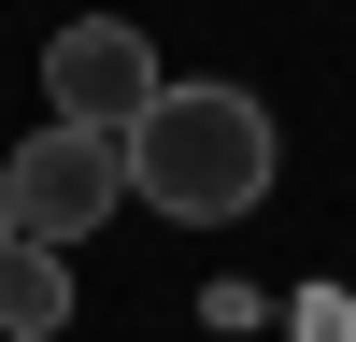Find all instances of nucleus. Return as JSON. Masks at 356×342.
<instances>
[{"label":"nucleus","mask_w":356,"mask_h":342,"mask_svg":"<svg viewBox=\"0 0 356 342\" xmlns=\"http://www.w3.org/2000/svg\"><path fill=\"white\" fill-rule=\"evenodd\" d=\"M271 171H285V142H271V114H257V86H157L143 129H129V200H157L171 228L257 214Z\"/></svg>","instance_id":"1"},{"label":"nucleus","mask_w":356,"mask_h":342,"mask_svg":"<svg viewBox=\"0 0 356 342\" xmlns=\"http://www.w3.org/2000/svg\"><path fill=\"white\" fill-rule=\"evenodd\" d=\"M114 200H129V142H100V129H43V142H15V171H0L15 243H57V256H72Z\"/></svg>","instance_id":"2"},{"label":"nucleus","mask_w":356,"mask_h":342,"mask_svg":"<svg viewBox=\"0 0 356 342\" xmlns=\"http://www.w3.org/2000/svg\"><path fill=\"white\" fill-rule=\"evenodd\" d=\"M43 86H57V129L129 142V129H143V100H157L171 72H157V43H143L129 15H72V28L43 43Z\"/></svg>","instance_id":"3"},{"label":"nucleus","mask_w":356,"mask_h":342,"mask_svg":"<svg viewBox=\"0 0 356 342\" xmlns=\"http://www.w3.org/2000/svg\"><path fill=\"white\" fill-rule=\"evenodd\" d=\"M57 328H72V256L0 243V342H57Z\"/></svg>","instance_id":"4"},{"label":"nucleus","mask_w":356,"mask_h":342,"mask_svg":"<svg viewBox=\"0 0 356 342\" xmlns=\"http://www.w3.org/2000/svg\"><path fill=\"white\" fill-rule=\"evenodd\" d=\"M0 243H15V214H0Z\"/></svg>","instance_id":"5"}]
</instances>
